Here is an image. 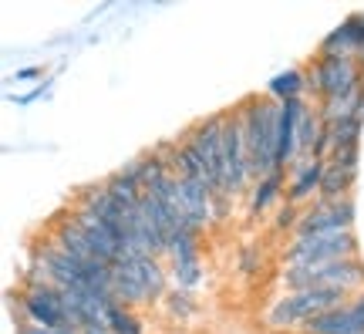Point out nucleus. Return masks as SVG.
Masks as SVG:
<instances>
[{"label": "nucleus", "instance_id": "20", "mask_svg": "<svg viewBox=\"0 0 364 334\" xmlns=\"http://www.w3.org/2000/svg\"><path fill=\"white\" fill-rule=\"evenodd\" d=\"M102 182H105V189L112 193V199H115L122 209H139V206H142V193H145V189L139 186V182L125 179L118 169H115V172H108Z\"/></svg>", "mask_w": 364, "mask_h": 334}, {"label": "nucleus", "instance_id": "23", "mask_svg": "<svg viewBox=\"0 0 364 334\" xmlns=\"http://www.w3.org/2000/svg\"><path fill=\"white\" fill-rule=\"evenodd\" d=\"M361 125H364V115L334 122V125H331V132H334V152H344V149H361Z\"/></svg>", "mask_w": 364, "mask_h": 334}, {"label": "nucleus", "instance_id": "26", "mask_svg": "<svg viewBox=\"0 0 364 334\" xmlns=\"http://www.w3.org/2000/svg\"><path fill=\"white\" fill-rule=\"evenodd\" d=\"M230 203H233V199H230L226 193L213 196V223H223V219L230 216Z\"/></svg>", "mask_w": 364, "mask_h": 334}, {"label": "nucleus", "instance_id": "1", "mask_svg": "<svg viewBox=\"0 0 364 334\" xmlns=\"http://www.w3.org/2000/svg\"><path fill=\"white\" fill-rule=\"evenodd\" d=\"M243 115V132H247L250 149V169L253 182L263 179L277 166V129H280V102H273L270 95H250L236 105Z\"/></svg>", "mask_w": 364, "mask_h": 334}, {"label": "nucleus", "instance_id": "13", "mask_svg": "<svg viewBox=\"0 0 364 334\" xmlns=\"http://www.w3.org/2000/svg\"><path fill=\"white\" fill-rule=\"evenodd\" d=\"M112 297H115L118 304H125L132 310H142V308H152V301H149V291L142 287L139 281V273L132 270V263H115L112 267Z\"/></svg>", "mask_w": 364, "mask_h": 334}, {"label": "nucleus", "instance_id": "5", "mask_svg": "<svg viewBox=\"0 0 364 334\" xmlns=\"http://www.w3.org/2000/svg\"><path fill=\"white\" fill-rule=\"evenodd\" d=\"M361 257V244L354 230L290 236L284 246V263H331V260Z\"/></svg>", "mask_w": 364, "mask_h": 334}, {"label": "nucleus", "instance_id": "10", "mask_svg": "<svg viewBox=\"0 0 364 334\" xmlns=\"http://www.w3.org/2000/svg\"><path fill=\"white\" fill-rule=\"evenodd\" d=\"M348 331H364V291H358L341 308L311 318L297 334H348Z\"/></svg>", "mask_w": 364, "mask_h": 334}, {"label": "nucleus", "instance_id": "7", "mask_svg": "<svg viewBox=\"0 0 364 334\" xmlns=\"http://www.w3.org/2000/svg\"><path fill=\"white\" fill-rule=\"evenodd\" d=\"M223 129H226V108L199 118L196 125L186 129V139L193 142V149L203 155V162H206L209 176H213L220 193H223V172H226V142H223Z\"/></svg>", "mask_w": 364, "mask_h": 334}, {"label": "nucleus", "instance_id": "19", "mask_svg": "<svg viewBox=\"0 0 364 334\" xmlns=\"http://www.w3.org/2000/svg\"><path fill=\"white\" fill-rule=\"evenodd\" d=\"M162 310L172 321H193L199 314V297H196V291H186V287H169V294L162 297Z\"/></svg>", "mask_w": 364, "mask_h": 334}, {"label": "nucleus", "instance_id": "25", "mask_svg": "<svg viewBox=\"0 0 364 334\" xmlns=\"http://www.w3.org/2000/svg\"><path fill=\"white\" fill-rule=\"evenodd\" d=\"M260 267H263L260 246H257V244H243V246H240V273H243V277H253Z\"/></svg>", "mask_w": 364, "mask_h": 334}, {"label": "nucleus", "instance_id": "27", "mask_svg": "<svg viewBox=\"0 0 364 334\" xmlns=\"http://www.w3.org/2000/svg\"><path fill=\"white\" fill-rule=\"evenodd\" d=\"M31 78H41V68H38V65L17 68V75H14V81H31Z\"/></svg>", "mask_w": 364, "mask_h": 334}, {"label": "nucleus", "instance_id": "6", "mask_svg": "<svg viewBox=\"0 0 364 334\" xmlns=\"http://www.w3.org/2000/svg\"><path fill=\"white\" fill-rule=\"evenodd\" d=\"M203 233L196 230H179L169 236V250H166V263L172 273V287H186L196 291L199 283L206 281V263H203Z\"/></svg>", "mask_w": 364, "mask_h": 334}, {"label": "nucleus", "instance_id": "4", "mask_svg": "<svg viewBox=\"0 0 364 334\" xmlns=\"http://www.w3.org/2000/svg\"><path fill=\"white\" fill-rule=\"evenodd\" d=\"M311 78L314 102L321 98H344L364 88V58H327V54H314L307 65Z\"/></svg>", "mask_w": 364, "mask_h": 334}, {"label": "nucleus", "instance_id": "12", "mask_svg": "<svg viewBox=\"0 0 364 334\" xmlns=\"http://www.w3.org/2000/svg\"><path fill=\"white\" fill-rule=\"evenodd\" d=\"M324 166L327 159H297L294 166H290V182H287V199L297 206H311L321 193V179H324Z\"/></svg>", "mask_w": 364, "mask_h": 334}, {"label": "nucleus", "instance_id": "16", "mask_svg": "<svg viewBox=\"0 0 364 334\" xmlns=\"http://www.w3.org/2000/svg\"><path fill=\"white\" fill-rule=\"evenodd\" d=\"M78 206H88V209H95L102 219H108L112 226H118L122 230V219H125V209L112 199V193L105 189V182H91V186H85L78 193V199H75Z\"/></svg>", "mask_w": 364, "mask_h": 334}, {"label": "nucleus", "instance_id": "2", "mask_svg": "<svg viewBox=\"0 0 364 334\" xmlns=\"http://www.w3.org/2000/svg\"><path fill=\"white\" fill-rule=\"evenodd\" d=\"M354 294H344L338 287H307V291H280L263 310V324L270 331H300L304 324L324 314V310L341 308Z\"/></svg>", "mask_w": 364, "mask_h": 334}, {"label": "nucleus", "instance_id": "22", "mask_svg": "<svg viewBox=\"0 0 364 334\" xmlns=\"http://www.w3.org/2000/svg\"><path fill=\"white\" fill-rule=\"evenodd\" d=\"M321 129H324V122L317 115V105H307V112L300 115V125H297V159H307V155H311ZM297 159H294V162H297Z\"/></svg>", "mask_w": 364, "mask_h": 334}, {"label": "nucleus", "instance_id": "18", "mask_svg": "<svg viewBox=\"0 0 364 334\" xmlns=\"http://www.w3.org/2000/svg\"><path fill=\"white\" fill-rule=\"evenodd\" d=\"M317 105V115L324 125H334L341 118H354V115H364V88H358L354 95H344V98H321Z\"/></svg>", "mask_w": 364, "mask_h": 334}, {"label": "nucleus", "instance_id": "3", "mask_svg": "<svg viewBox=\"0 0 364 334\" xmlns=\"http://www.w3.org/2000/svg\"><path fill=\"white\" fill-rule=\"evenodd\" d=\"M284 291H307V287H338L344 294L364 291V260H331V263H284L277 273Z\"/></svg>", "mask_w": 364, "mask_h": 334}, {"label": "nucleus", "instance_id": "8", "mask_svg": "<svg viewBox=\"0 0 364 334\" xmlns=\"http://www.w3.org/2000/svg\"><path fill=\"white\" fill-rule=\"evenodd\" d=\"M354 219H358L354 196H348V199H314L311 206H304L300 223H297V233H294V236L354 230Z\"/></svg>", "mask_w": 364, "mask_h": 334}, {"label": "nucleus", "instance_id": "9", "mask_svg": "<svg viewBox=\"0 0 364 334\" xmlns=\"http://www.w3.org/2000/svg\"><path fill=\"white\" fill-rule=\"evenodd\" d=\"M21 304H24V314L31 324H41V328H75L68 321L65 310V297L58 287L51 283H38V287H21Z\"/></svg>", "mask_w": 364, "mask_h": 334}, {"label": "nucleus", "instance_id": "17", "mask_svg": "<svg viewBox=\"0 0 364 334\" xmlns=\"http://www.w3.org/2000/svg\"><path fill=\"white\" fill-rule=\"evenodd\" d=\"M354 182H358V169H348V166H341V162H331V159H327L317 199H348L354 189Z\"/></svg>", "mask_w": 364, "mask_h": 334}, {"label": "nucleus", "instance_id": "15", "mask_svg": "<svg viewBox=\"0 0 364 334\" xmlns=\"http://www.w3.org/2000/svg\"><path fill=\"white\" fill-rule=\"evenodd\" d=\"M267 95L273 102H290V98H307L311 95V78H307V68H287V71H277V75L267 81Z\"/></svg>", "mask_w": 364, "mask_h": 334}, {"label": "nucleus", "instance_id": "21", "mask_svg": "<svg viewBox=\"0 0 364 334\" xmlns=\"http://www.w3.org/2000/svg\"><path fill=\"white\" fill-rule=\"evenodd\" d=\"M105 324H108L115 334H145V324H142V318H139V310L125 308V304H118V301L108 304Z\"/></svg>", "mask_w": 364, "mask_h": 334}, {"label": "nucleus", "instance_id": "24", "mask_svg": "<svg viewBox=\"0 0 364 334\" xmlns=\"http://www.w3.org/2000/svg\"><path fill=\"white\" fill-rule=\"evenodd\" d=\"M300 213H304V206H297V203H290V199H280V203L273 206V219H270V226H273V233H297V223H300Z\"/></svg>", "mask_w": 364, "mask_h": 334}, {"label": "nucleus", "instance_id": "11", "mask_svg": "<svg viewBox=\"0 0 364 334\" xmlns=\"http://www.w3.org/2000/svg\"><path fill=\"white\" fill-rule=\"evenodd\" d=\"M317 54H327V58H364V14L354 11L338 27H331L321 38V44H317Z\"/></svg>", "mask_w": 364, "mask_h": 334}, {"label": "nucleus", "instance_id": "28", "mask_svg": "<svg viewBox=\"0 0 364 334\" xmlns=\"http://www.w3.org/2000/svg\"><path fill=\"white\" fill-rule=\"evenodd\" d=\"M81 334H115V331H112L105 321H98V324H85V328H81Z\"/></svg>", "mask_w": 364, "mask_h": 334}, {"label": "nucleus", "instance_id": "14", "mask_svg": "<svg viewBox=\"0 0 364 334\" xmlns=\"http://www.w3.org/2000/svg\"><path fill=\"white\" fill-rule=\"evenodd\" d=\"M287 169H273V172H267L263 179L253 182V189H250V216L253 219H260L270 206H277L280 199L287 196Z\"/></svg>", "mask_w": 364, "mask_h": 334}]
</instances>
